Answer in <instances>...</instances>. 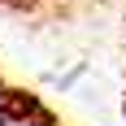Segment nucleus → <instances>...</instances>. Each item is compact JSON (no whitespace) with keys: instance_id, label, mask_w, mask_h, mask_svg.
Instances as JSON below:
<instances>
[{"instance_id":"f257e3e1","label":"nucleus","mask_w":126,"mask_h":126,"mask_svg":"<svg viewBox=\"0 0 126 126\" xmlns=\"http://www.w3.org/2000/svg\"><path fill=\"white\" fill-rule=\"evenodd\" d=\"M0 126H4V109H0Z\"/></svg>"}]
</instances>
